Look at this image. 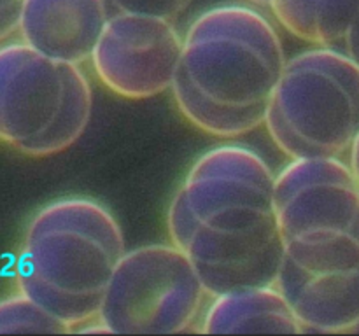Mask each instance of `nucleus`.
Instances as JSON below:
<instances>
[{"label": "nucleus", "mask_w": 359, "mask_h": 336, "mask_svg": "<svg viewBox=\"0 0 359 336\" xmlns=\"http://www.w3.org/2000/svg\"><path fill=\"white\" fill-rule=\"evenodd\" d=\"M359 0H269L280 27L307 44L339 49Z\"/></svg>", "instance_id": "nucleus-12"}, {"label": "nucleus", "mask_w": 359, "mask_h": 336, "mask_svg": "<svg viewBox=\"0 0 359 336\" xmlns=\"http://www.w3.org/2000/svg\"><path fill=\"white\" fill-rule=\"evenodd\" d=\"M349 167L351 170H353L354 178H356L359 186V135L356 136V140H354L353 147H351L349 150Z\"/></svg>", "instance_id": "nucleus-17"}, {"label": "nucleus", "mask_w": 359, "mask_h": 336, "mask_svg": "<svg viewBox=\"0 0 359 336\" xmlns=\"http://www.w3.org/2000/svg\"><path fill=\"white\" fill-rule=\"evenodd\" d=\"M182 52L172 20L114 13L91 55L98 83L125 100H147L170 90Z\"/></svg>", "instance_id": "nucleus-8"}, {"label": "nucleus", "mask_w": 359, "mask_h": 336, "mask_svg": "<svg viewBox=\"0 0 359 336\" xmlns=\"http://www.w3.org/2000/svg\"><path fill=\"white\" fill-rule=\"evenodd\" d=\"M72 329L55 314L32 300L25 293H16L0 300V335H69Z\"/></svg>", "instance_id": "nucleus-13"}, {"label": "nucleus", "mask_w": 359, "mask_h": 336, "mask_svg": "<svg viewBox=\"0 0 359 336\" xmlns=\"http://www.w3.org/2000/svg\"><path fill=\"white\" fill-rule=\"evenodd\" d=\"M23 2L25 0H0V44L18 34Z\"/></svg>", "instance_id": "nucleus-15"}, {"label": "nucleus", "mask_w": 359, "mask_h": 336, "mask_svg": "<svg viewBox=\"0 0 359 336\" xmlns=\"http://www.w3.org/2000/svg\"><path fill=\"white\" fill-rule=\"evenodd\" d=\"M196 332L300 335L302 326L283 290L277 287V284H273L241 287L210 296Z\"/></svg>", "instance_id": "nucleus-11"}, {"label": "nucleus", "mask_w": 359, "mask_h": 336, "mask_svg": "<svg viewBox=\"0 0 359 336\" xmlns=\"http://www.w3.org/2000/svg\"><path fill=\"white\" fill-rule=\"evenodd\" d=\"M277 287L293 308L302 332L359 335V266L307 273L283 265Z\"/></svg>", "instance_id": "nucleus-10"}, {"label": "nucleus", "mask_w": 359, "mask_h": 336, "mask_svg": "<svg viewBox=\"0 0 359 336\" xmlns=\"http://www.w3.org/2000/svg\"><path fill=\"white\" fill-rule=\"evenodd\" d=\"M109 16L105 0H25L18 34L49 58L83 65L91 59Z\"/></svg>", "instance_id": "nucleus-9"}, {"label": "nucleus", "mask_w": 359, "mask_h": 336, "mask_svg": "<svg viewBox=\"0 0 359 336\" xmlns=\"http://www.w3.org/2000/svg\"><path fill=\"white\" fill-rule=\"evenodd\" d=\"M93 90L81 65L25 41L0 44V144L28 158L63 153L86 132Z\"/></svg>", "instance_id": "nucleus-5"}, {"label": "nucleus", "mask_w": 359, "mask_h": 336, "mask_svg": "<svg viewBox=\"0 0 359 336\" xmlns=\"http://www.w3.org/2000/svg\"><path fill=\"white\" fill-rule=\"evenodd\" d=\"M248 2L252 4V6H259V7L269 6V0H248Z\"/></svg>", "instance_id": "nucleus-18"}, {"label": "nucleus", "mask_w": 359, "mask_h": 336, "mask_svg": "<svg viewBox=\"0 0 359 336\" xmlns=\"http://www.w3.org/2000/svg\"><path fill=\"white\" fill-rule=\"evenodd\" d=\"M283 265L307 273L359 266V186L342 158L291 160L276 174Z\"/></svg>", "instance_id": "nucleus-6"}, {"label": "nucleus", "mask_w": 359, "mask_h": 336, "mask_svg": "<svg viewBox=\"0 0 359 336\" xmlns=\"http://www.w3.org/2000/svg\"><path fill=\"white\" fill-rule=\"evenodd\" d=\"M339 51H342L347 58L359 66V6L351 20L349 28L344 35L342 42L339 46Z\"/></svg>", "instance_id": "nucleus-16"}, {"label": "nucleus", "mask_w": 359, "mask_h": 336, "mask_svg": "<svg viewBox=\"0 0 359 336\" xmlns=\"http://www.w3.org/2000/svg\"><path fill=\"white\" fill-rule=\"evenodd\" d=\"M210 294L175 244H147L119 259L98 317L116 335L198 331Z\"/></svg>", "instance_id": "nucleus-7"}, {"label": "nucleus", "mask_w": 359, "mask_h": 336, "mask_svg": "<svg viewBox=\"0 0 359 336\" xmlns=\"http://www.w3.org/2000/svg\"><path fill=\"white\" fill-rule=\"evenodd\" d=\"M114 13L146 14V16L172 20L181 16L193 0H105Z\"/></svg>", "instance_id": "nucleus-14"}, {"label": "nucleus", "mask_w": 359, "mask_h": 336, "mask_svg": "<svg viewBox=\"0 0 359 336\" xmlns=\"http://www.w3.org/2000/svg\"><path fill=\"white\" fill-rule=\"evenodd\" d=\"M265 128L290 160L349 154L359 135V66L323 46L287 58Z\"/></svg>", "instance_id": "nucleus-4"}, {"label": "nucleus", "mask_w": 359, "mask_h": 336, "mask_svg": "<svg viewBox=\"0 0 359 336\" xmlns=\"http://www.w3.org/2000/svg\"><path fill=\"white\" fill-rule=\"evenodd\" d=\"M286 62L283 38L262 10L244 4L210 7L182 35L172 98L196 130L237 139L265 125Z\"/></svg>", "instance_id": "nucleus-2"}, {"label": "nucleus", "mask_w": 359, "mask_h": 336, "mask_svg": "<svg viewBox=\"0 0 359 336\" xmlns=\"http://www.w3.org/2000/svg\"><path fill=\"white\" fill-rule=\"evenodd\" d=\"M273 189L265 158L238 144L200 154L175 189L168 238L191 259L210 296L277 284L284 245Z\"/></svg>", "instance_id": "nucleus-1"}, {"label": "nucleus", "mask_w": 359, "mask_h": 336, "mask_svg": "<svg viewBox=\"0 0 359 336\" xmlns=\"http://www.w3.org/2000/svg\"><path fill=\"white\" fill-rule=\"evenodd\" d=\"M125 252L121 224L107 205L91 196H62L27 223L14 286L76 332L98 315Z\"/></svg>", "instance_id": "nucleus-3"}]
</instances>
